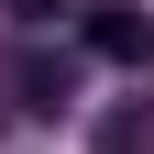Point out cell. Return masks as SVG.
<instances>
[{
  "label": "cell",
  "mask_w": 154,
  "mask_h": 154,
  "mask_svg": "<svg viewBox=\"0 0 154 154\" xmlns=\"http://www.w3.org/2000/svg\"><path fill=\"white\" fill-rule=\"evenodd\" d=\"M77 33H88V55H99V66H154V22L132 11V0H99Z\"/></svg>",
  "instance_id": "1"
},
{
  "label": "cell",
  "mask_w": 154,
  "mask_h": 154,
  "mask_svg": "<svg viewBox=\"0 0 154 154\" xmlns=\"http://www.w3.org/2000/svg\"><path fill=\"white\" fill-rule=\"evenodd\" d=\"M11 88H22V110H66V99H77V55H22Z\"/></svg>",
  "instance_id": "2"
},
{
  "label": "cell",
  "mask_w": 154,
  "mask_h": 154,
  "mask_svg": "<svg viewBox=\"0 0 154 154\" xmlns=\"http://www.w3.org/2000/svg\"><path fill=\"white\" fill-rule=\"evenodd\" d=\"M88 154H154V110L132 99V110H110L99 132H88Z\"/></svg>",
  "instance_id": "3"
},
{
  "label": "cell",
  "mask_w": 154,
  "mask_h": 154,
  "mask_svg": "<svg viewBox=\"0 0 154 154\" xmlns=\"http://www.w3.org/2000/svg\"><path fill=\"white\" fill-rule=\"evenodd\" d=\"M55 11H66V0H11V22H55Z\"/></svg>",
  "instance_id": "4"
}]
</instances>
